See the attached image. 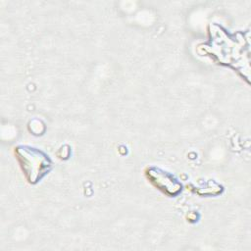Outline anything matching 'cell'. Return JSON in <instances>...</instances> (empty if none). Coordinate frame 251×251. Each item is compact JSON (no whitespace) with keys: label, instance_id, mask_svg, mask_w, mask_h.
<instances>
[{"label":"cell","instance_id":"1","mask_svg":"<svg viewBox=\"0 0 251 251\" xmlns=\"http://www.w3.org/2000/svg\"><path fill=\"white\" fill-rule=\"evenodd\" d=\"M15 155L29 183L38 182L51 170L52 162L49 156L37 148L20 145L15 148Z\"/></svg>","mask_w":251,"mask_h":251},{"label":"cell","instance_id":"2","mask_svg":"<svg viewBox=\"0 0 251 251\" xmlns=\"http://www.w3.org/2000/svg\"><path fill=\"white\" fill-rule=\"evenodd\" d=\"M149 181L159 190L169 196H176L181 191V183L172 174L159 168L151 167L146 173Z\"/></svg>","mask_w":251,"mask_h":251}]
</instances>
